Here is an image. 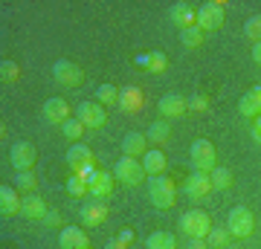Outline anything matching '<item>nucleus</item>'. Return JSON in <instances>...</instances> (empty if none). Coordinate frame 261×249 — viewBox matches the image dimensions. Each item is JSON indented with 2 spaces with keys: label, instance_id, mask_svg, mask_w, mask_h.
Listing matches in <instances>:
<instances>
[{
  "label": "nucleus",
  "instance_id": "f257e3e1",
  "mask_svg": "<svg viewBox=\"0 0 261 249\" xmlns=\"http://www.w3.org/2000/svg\"><path fill=\"white\" fill-rule=\"evenodd\" d=\"M148 197L157 209H171V206L177 203V185H174V180H168V177H163V174L151 177L148 180Z\"/></svg>",
  "mask_w": 261,
  "mask_h": 249
},
{
  "label": "nucleus",
  "instance_id": "7c9ffc66",
  "mask_svg": "<svg viewBox=\"0 0 261 249\" xmlns=\"http://www.w3.org/2000/svg\"><path fill=\"white\" fill-rule=\"evenodd\" d=\"M35 185H38V177L32 174V171H18V177H15V188L23 194H35Z\"/></svg>",
  "mask_w": 261,
  "mask_h": 249
},
{
  "label": "nucleus",
  "instance_id": "f3484780",
  "mask_svg": "<svg viewBox=\"0 0 261 249\" xmlns=\"http://www.w3.org/2000/svg\"><path fill=\"white\" fill-rule=\"evenodd\" d=\"M20 203L23 197H18V188L15 185H0V214L3 217H12V214H20Z\"/></svg>",
  "mask_w": 261,
  "mask_h": 249
},
{
  "label": "nucleus",
  "instance_id": "f03ea898",
  "mask_svg": "<svg viewBox=\"0 0 261 249\" xmlns=\"http://www.w3.org/2000/svg\"><path fill=\"white\" fill-rule=\"evenodd\" d=\"M189 157H192V165L195 171H203V174H212L215 168H218V151L209 139H195L192 142V151H189Z\"/></svg>",
  "mask_w": 261,
  "mask_h": 249
},
{
  "label": "nucleus",
  "instance_id": "412c9836",
  "mask_svg": "<svg viewBox=\"0 0 261 249\" xmlns=\"http://www.w3.org/2000/svg\"><path fill=\"white\" fill-rule=\"evenodd\" d=\"M137 64H140L145 73L160 75V73H166L168 70V58H166V52L154 49V52H142V56H137Z\"/></svg>",
  "mask_w": 261,
  "mask_h": 249
},
{
  "label": "nucleus",
  "instance_id": "aec40b11",
  "mask_svg": "<svg viewBox=\"0 0 261 249\" xmlns=\"http://www.w3.org/2000/svg\"><path fill=\"white\" fill-rule=\"evenodd\" d=\"M238 110H241V116H247V119H258L261 116V84L244 93L241 102H238Z\"/></svg>",
  "mask_w": 261,
  "mask_h": 249
},
{
  "label": "nucleus",
  "instance_id": "c85d7f7f",
  "mask_svg": "<svg viewBox=\"0 0 261 249\" xmlns=\"http://www.w3.org/2000/svg\"><path fill=\"white\" fill-rule=\"evenodd\" d=\"M96 99H99L102 107H113V104H119V90L113 84H99L96 87Z\"/></svg>",
  "mask_w": 261,
  "mask_h": 249
},
{
  "label": "nucleus",
  "instance_id": "4c0bfd02",
  "mask_svg": "<svg viewBox=\"0 0 261 249\" xmlns=\"http://www.w3.org/2000/svg\"><path fill=\"white\" fill-rule=\"evenodd\" d=\"M116 240H122L125 246H130V243H134V229H128V226H125V229H122L119 235H116Z\"/></svg>",
  "mask_w": 261,
  "mask_h": 249
},
{
  "label": "nucleus",
  "instance_id": "1a4fd4ad",
  "mask_svg": "<svg viewBox=\"0 0 261 249\" xmlns=\"http://www.w3.org/2000/svg\"><path fill=\"white\" fill-rule=\"evenodd\" d=\"M157 110H160L163 119H180V116H186L189 113V99L186 96H180V93H168V96L160 99Z\"/></svg>",
  "mask_w": 261,
  "mask_h": 249
},
{
  "label": "nucleus",
  "instance_id": "4be33fe9",
  "mask_svg": "<svg viewBox=\"0 0 261 249\" xmlns=\"http://www.w3.org/2000/svg\"><path fill=\"white\" fill-rule=\"evenodd\" d=\"M148 154V136L145 133H128L122 139V157H145Z\"/></svg>",
  "mask_w": 261,
  "mask_h": 249
},
{
  "label": "nucleus",
  "instance_id": "a878e982",
  "mask_svg": "<svg viewBox=\"0 0 261 249\" xmlns=\"http://www.w3.org/2000/svg\"><path fill=\"white\" fill-rule=\"evenodd\" d=\"M145 136H148V142H154V145H166L168 139H171V128H168V119H157L148 130H145Z\"/></svg>",
  "mask_w": 261,
  "mask_h": 249
},
{
  "label": "nucleus",
  "instance_id": "9d476101",
  "mask_svg": "<svg viewBox=\"0 0 261 249\" xmlns=\"http://www.w3.org/2000/svg\"><path fill=\"white\" fill-rule=\"evenodd\" d=\"M168 20H171L180 32H186V29L197 26V9L192 6V3H186V0H180V3H174V6H171Z\"/></svg>",
  "mask_w": 261,
  "mask_h": 249
},
{
  "label": "nucleus",
  "instance_id": "79ce46f5",
  "mask_svg": "<svg viewBox=\"0 0 261 249\" xmlns=\"http://www.w3.org/2000/svg\"><path fill=\"white\" fill-rule=\"evenodd\" d=\"M105 249H128V246H125L122 240H111V243H108V246H105Z\"/></svg>",
  "mask_w": 261,
  "mask_h": 249
},
{
  "label": "nucleus",
  "instance_id": "f704fd0d",
  "mask_svg": "<svg viewBox=\"0 0 261 249\" xmlns=\"http://www.w3.org/2000/svg\"><path fill=\"white\" fill-rule=\"evenodd\" d=\"M18 75H20V70H18L15 61H3V64H0V81H3V84L18 81Z\"/></svg>",
  "mask_w": 261,
  "mask_h": 249
},
{
  "label": "nucleus",
  "instance_id": "6ab92c4d",
  "mask_svg": "<svg viewBox=\"0 0 261 249\" xmlns=\"http://www.w3.org/2000/svg\"><path fill=\"white\" fill-rule=\"evenodd\" d=\"M108 203H102V200H96L93 197V203H84L82 206V223L84 226H102L105 220H108Z\"/></svg>",
  "mask_w": 261,
  "mask_h": 249
},
{
  "label": "nucleus",
  "instance_id": "c9c22d12",
  "mask_svg": "<svg viewBox=\"0 0 261 249\" xmlns=\"http://www.w3.org/2000/svg\"><path fill=\"white\" fill-rule=\"evenodd\" d=\"M189 110H195V113H206V110H209V99H206L203 93L192 96V99H189Z\"/></svg>",
  "mask_w": 261,
  "mask_h": 249
},
{
  "label": "nucleus",
  "instance_id": "9b49d317",
  "mask_svg": "<svg viewBox=\"0 0 261 249\" xmlns=\"http://www.w3.org/2000/svg\"><path fill=\"white\" fill-rule=\"evenodd\" d=\"M9 159L18 171H32V165H35V159H38V151L32 142H15L9 151Z\"/></svg>",
  "mask_w": 261,
  "mask_h": 249
},
{
  "label": "nucleus",
  "instance_id": "dca6fc26",
  "mask_svg": "<svg viewBox=\"0 0 261 249\" xmlns=\"http://www.w3.org/2000/svg\"><path fill=\"white\" fill-rule=\"evenodd\" d=\"M47 200L41 194H23V203H20V214L29 220H44L47 217Z\"/></svg>",
  "mask_w": 261,
  "mask_h": 249
},
{
  "label": "nucleus",
  "instance_id": "58836bf2",
  "mask_svg": "<svg viewBox=\"0 0 261 249\" xmlns=\"http://www.w3.org/2000/svg\"><path fill=\"white\" fill-rule=\"evenodd\" d=\"M189 249H209V243L203 238H189Z\"/></svg>",
  "mask_w": 261,
  "mask_h": 249
},
{
  "label": "nucleus",
  "instance_id": "a211bd4d",
  "mask_svg": "<svg viewBox=\"0 0 261 249\" xmlns=\"http://www.w3.org/2000/svg\"><path fill=\"white\" fill-rule=\"evenodd\" d=\"M119 107L122 113H140L145 107V93L140 87H122L119 90Z\"/></svg>",
  "mask_w": 261,
  "mask_h": 249
},
{
  "label": "nucleus",
  "instance_id": "a19ab883",
  "mask_svg": "<svg viewBox=\"0 0 261 249\" xmlns=\"http://www.w3.org/2000/svg\"><path fill=\"white\" fill-rule=\"evenodd\" d=\"M252 136H255V142H261V116L255 119V128H252Z\"/></svg>",
  "mask_w": 261,
  "mask_h": 249
},
{
  "label": "nucleus",
  "instance_id": "37998d69",
  "mask_svg": "<svg viewBox=\"0 0 261 249\" xmlns=\"http://www.w3.org/2000/svg\"><path fill=\"white\" fill-rule=\"evenodd\" d=\"M226 249H238V243H229V246H226Z\"/></svg>",
  "mask_w": 261,
  "mask_h": 249
},
{
  "label": "nucleus",
  "instance_id": "0eeeda50",
  "mask_svg": "<svg viewBox=\"0 0 261 249\" xmlns=\"http://www.w3.org/2000/svg\"><path fill=\"white\" fill-rule=\"evenodd\" d=\"M75 119L82 122L87 130H99L108 125V110L99 102H82L75 107Z\"/></svg>",
  "mask_w": 261,
  "mask_h": 249
},
{
  "label": "nucleus",
  "instance_id": "f8f14e48",
  "mask_svg": "<svg viewBox=\"0 0 261 249\" xmlns=\"http://www.w3.org/2000/svg\"><path fill=\"white\" fill-rule=\"evenodd\" d=\"M183 191H186L192 200H203L206 194L212 191V180H209V174H203V171H192V174L186 177V183H183Z\"/></svg>",
  "mask_w": 261,
  "mask_h": 249
},
{
  "label": "nucleus",
  "instance_id": "7ed1b4c3",
  "mask_svg": "<svg viewBox=\"0 0 261 249\" xmlns=\"http://www.w3.org/2000/svg\"><path fill=\"white\" fill-rule=\"evenodd\" d=\"M180 232L186 235V238H209V232H212V217L200 209H192L180 217Z\"/></svg>",
  "mask_w": 261,
  "mask_h": 249
},
{
  "label": "nucleus",
  "instance_id": "cd10ccee",
  "mask_svg": "<svg viewBox=\"0 0 261 249\" xmlns=\"http://www.w3.org/2000/svg\"><path fill=\"white\" fill-rule=\"evenodd\" d=\"M229 240H232V235H229L226 226H212L206 243H209V249H226V246H229Z\"/></svg>",
  "mask_w": 261,
  "mask_h": 249
},
{
  "label": "nucleus",
  "instance_id": "72a5a7b5",
  "mask_svg": "<svg viewBox=\"0 0 261 249\" xmlns=\"http://www.w3.org/2000/svg\"><path fill=\"white\" fill-rule=\"evenodd\" d=\"M244 35L250 38L252 44H258L261 41V15H252V18L244 23Z\"/></svg>",
  "mask_w": 261,
  "mask_h": 249
},
{
  "label": "nucleus",
  "instance_id": "ea45409f",
  "mask_svg": "<svg viewBox=\"0 0 261 249\" xmlns=\"http://www.w3.org/2000/svg\"><path fill=\"white\" fill-rule=\"evenodd\" d=\"M252 61L261 64V41H258V44H252Z\"/></svg>",
  "mask_w": 261,
  "mask_h": 249
},
{
  "label": "nucleus",
  "instance_id": "ddd939ff",
  "mask_svg": "<svg viewBox=\"0 0 261 249\" xmlns=\"http://www.w3.org/2000/svg\"><path fill=\"white\" fill-rule=\"evenodd\" d=\"M44 119H47L49 125H64V122H70L73 119V116H70V104H67L61 96L47 99V102H44Z\"/></svg>",
  "mask_w": 261,
  "mask_h": 249
},
{
  "label": "nucleus",
  "instance_id": "6e6552de",
  "mask_svg": "<svg viewBox=\"0 0 261 249\" xmlns=\"http://www.w3.org/2000/svg\"><path fill=\"white\" fill-rule=\"evenodd\" d=\"M53 78H56L61 87H79V84L84 81V73H82L79 64L67 61V58H58L56 64H53Z\"/></svg>",
  "mask_w": 261,
  "mask_h": 249
},
{
  "label": "nucleus",
  "instance_id": "393cba45",
  "mask_svg": "<svg viewBox=\"0 0 261 249\" xmlns=\"http://www.w3.org/2000/svg\"><path fill=\"white\" fill-rule=\"evenodd\" d=\"M145 249H177V238L171 235V232H151L148 240H145Z\"/></svg>",
  "mask_w": 261,
  "mask_h": 249
},
{
  "label": "nucleus",
  "instance_id": "bb28decb",
  "mask_svg": "<svg viewBox=\"0 0 261 249\" xmlns=\"http://www.w3.org/2000/svg\"><path fill=\"white\" fill-rule=\"evenodd\" d=\"M209 180H212V188L215 191H226V188H232V183H235V177H232V171L229 168H215L212 174H209Z\"/></svg>",
  "mask_w": 261,
  "mask_h": 249
},
{
  "label": "nucleus",
  "instance_id": "c756f323",
  "mask_svg": "<svg viewBox=\"0 0 261 249\" xmlns=\"http://www.w3.org/2000/svg\"><path fill=\"white\" fill-rule=\"evenodd\" d=\"M180 41H183L186 49H197V46L206 41V32L203 29H197V26H192V29H186V32H180Z\"/></svg>",
  "mask_w": 261,
  "mask_h": 249
},
{
  "label": "nucleus",
  "instance_id": "e433bc0d",
  "mask_svg": "<svg viewBox=\"0 0 261 249\" xmlns=\"http://www.w3.org/2000/svg\"><path fill=\"white\" fill-rule=\"evenodd\" d=\"M44 226H61V212H58V209L47 212V217H44Z\"/></svg>",
  "mask_w": 261,
  "mask_h": 249
},
{
  "label": "nucleus",
  "instance_id": "20e7f679",
  "mask_svg": "<svg viewBox=\"0 0 261 249\" xmlns=\"http://www.w3.org/2000/svg\"><path fill=\"white\" fill-rule=\"evenodd\" d=\"M224 12H226L224 0H206L203 6L197 9V29H203V32L221 29L224 26Z\"/></svg>",
  "mask_w": 261,
  "mask_h": 249
},
{
  "label": "nucleus",
  "instance_id": "39448f33",
  "mask_svg": "<svg viewBox=\"0 0 261 249\" xmlns=\"http://www.w3.org/2000/svg\"><path fill=\"white\" fill-rule=\"evenodd\" d=\"M226 229H229L232 238L244 240V238H250L252 229H255V217H252V212L247 206H235L229 212V217H226Z\"/></svg>",
  "mask_w": 261,
  "mask_h": 249
},
{
  "label": "nucleus",
  "instance_id": "473e14b6",
  "mask_svg": "<svg viewBox=\"0 0 261 249\" xmlns=\"http://www.w3.org/2000/svg\"><path fill=\"white\" fill-rule=\"evenodd\" d=\"M67 194H70V197H84V194L90 191V185L84 183L82 177H75V174H70V180H67Z\"/></svg>",
  "mask_w": 261,
  "mask_h": 249
},
{
  "label": "nucleus",
  "instance_id": "423d86ee",
  "mask_svg": "<svg viewBox=\"0 0 261 249\" xmlns=\"http://www.w3.org/2000/svg\"><path fill=\"white\" fill-rule=\"evenodd\" d=\"M113 177H116V183H122V185H140L148 174H145V168H142L140 159L122 157L119 162H116V168H113Z\"/></svg>",
  "mask_w": 261,
  "mask_h": 249
},
{
  "label": "nucleus",
  "instance_id": "5701e85b",
  "mask_svg": "<svg viewBox=\"0 0 261 249\" xmlns=\"http://www.w3.org/2000/svg\"><path fill=\"white\" fill-rule=\"evenodd\" d=\"M140 162H142V168H145V174L148 177H160L163 171H166V165H168L166 154H163L160 148H148V154H145Z\"/></svg>",
  "mask_w": 261,
  "mask_h": 249
},
{
  "label": "nucleus",
  "instance_id": "b1692460",
  "mask_svg": "<svg viewBox=\"0 0 261 249\" xmlns=\"http://www.w3.org/2000/svg\"><path fill=\"white\" fill-rule=\"evenodd\" d=\"M90 162H96L93 159V151L87 145H82V142H75V145H70V151H67V165L73 168V171H79V168L90 165Z\"/></svg>",
  "mask_w": 261,
  "mask_h": 249
},
{
  "label": "nucleus",
  "instance_id": "2eb2a0df",
  "mask_svg": "<svg viewBox=\"0 0 261 249\" xmlns=\"http://www.w3.org/2000/svg\"><path fill=\"white\" fill-rule=\"evenodd\" d=\"M113 185H116V177H113V171H96V177L90 180V194H93L96 200H108L113 194Z\"/></svg>",
  "mask_w": 261,
  "mask_h": 249
},
{
  "label": "nucleus",
  "instance_id": "2f4dec72",
  "mask_svg": "<svg viewBox=\"0 0 261 249\" xmlns=\"http://www.w3.org/2000/svg\"><path fill=\"white\" fill-rule=\"evenodd\" d=\"M84 130H87V128H84V125H82L79 119H70V122H64V125H61V133H64V136L70 139L73 145L84 136Z\"/></svg>",
  "mask_w": 261,
  "mask_h": 249
},
{
  "label": "nucleus",
  "instance_id": "4468645a",
  "mask_svg": "<svg viewBox=\"0 0 261 249\" xmlns=\"http://www.w3.org/2000/svg\"><path fill=\"white\" fill-rule=\"evenodd\" d=\"M58 246L61 249H87L90 240H87V232L82 226H64L61 235H58Z\"/></svg>",
  "mask_w": 261,
  "mask_h": 249
}]
</instances>
